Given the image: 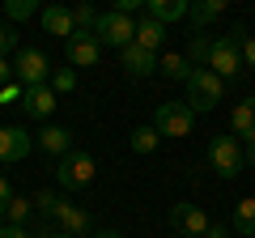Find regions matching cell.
Masks as SVG:
<instances>
[{
    "instance_id": "obj_1",
    "label": "cell",
    "mask_w": 255,
    "mask_h": 238,
    "mask_svg": "<svg viewBox=\"0 0 255 238\" xmlns=\"http://www.w3.org/2000/svg\"><path fill=\"white\" fill-rule=\"evenodd\" d=\"M243 38L247 30L234 26L230 34L213 38V51H209V73H217L221 81H234L238 73H243Z\"/></svg>"
},
{
    "instance_id": "obj_2",
    "label": "cell",
    "mask_w": 255,
    "mask_h": 238,
    "mask_svg": "<svg viewBox=\"0 0 255 238\" xmlns=\"http://www.w3.org/2000/svg\"><path fill=\"white\" fill-rule=\"evenodd\" d=\"M183 85H187V107L196 111V115L213 111L221 98H226V81H221L217 73H209V68H191V77Z\"/></svg>"
},
{
    "instance_id": "obj_3",
    "label": "cell",
    "mask_w": 255,
    "mask_h": 238,
    "mask_svg": "<svg viewBox=\"0 0 255 238\" xmlns=\"http://www.w3.org/2000/svg\"><path fill=\"white\" fill-rule=\"evenodd\" d=\"M13 77H17L21 90H34V85H51V60L38 47H17V60H13Z\"/></svg>"
},
{
    "instance_id": "obj_4",
    "label": "cell",
    "mask_w": 255,
    "mask_h": 238,
    "mask_svg": "<svg viewBox=\"0 0 255 238\" xmlns=\"http://www.w3.org/2000/svg\"><path fill=\"white\" fill-rule=\"evenodd\" d=\"M153 128H157V136H191V128H196V111H191L187 102H179V98L157 102Z\"/></svg>"
},
{
    "instance_id": "obj_5",
    "label": "cell",
    "mask_w": 255,
    "mask_h": 238,
    "mask_svg": "<svg viewBox=\"0 0 255 238\" xmlns=\"http://www.w3.org/2000/svg\"><path fill=\"white\" fill-rule=\"evenodd\" d=\"M94 38H98L102 47H132V38H136V17H124V13L107 9L98 13V26H94Z\"/></svg>"
},
{
    "instance_id": "obj_6",
    "label": "cell",
    "mask_w": 255,
    "mask_h": 238,
    "mask_svg": "<svg viewBox=\"0 0 255 238\" xmlns=\"http://www.w3.org/2000/svg\"><path fill=\"white\" fill-rule=\"evenodd\" d=\"M94 174H98L94 153H81V149H73V153L55 166V179H60L64 192H81V187H90V183H94Z\"/></svg>"
},
{
    "instance_id": "obj_7",
    "label": "cell",
    "mask_w": 255,
    "mask_h": 238,
    "mask_svg": "<svg viewBox=\"0 0 255 238\" xmlns=\"http://www.w3.org/2000/svg\"><path fill=\"white\" fill-rule=\"evenodd\" d=\"M209 166L221 174V179H238V170L247 166L243 162V145H238L230 132H226V136H213L209 140Z\"/></svg>"
},
{
    "instance_id": "obj_8",
    "label": "cell",
    "mask_w": 255,
    "mask_h": 238,
    "mask_svg": "<svg viewBox=\"0 0 255 238\" xmlns=\"http://www.w3.org/2000/svg\"><path fill=\"white\" fill-rule=\"evenodd\" d=\"M170 226H174V234H183V238H204L209 234V213L200 209V204H187V200H179L170 209Z\"/></svg>"
},
{
    "instance_id": "obj_9",
    "label": "cell",
    "mask_w": 255,
    "mask_h": 238,
    "mask_svg": "<svg viewBox=\"0 0 255 238\" xmlns=\"http://www.w3.org/2000/svg\"><path fill=\"white\" fill-rule=\"evenodd\" d=\"M30 149H34V136H30L26 128H17V123L0 128V166H17V162H26Z\"/></svg>"
},
{
    "instance_id": "obj_10",
    "label": "cell",
    "mask_w": 255,
    "mask_h": 238,
    "mask_svg": "<svg viewBox=\"0 0 255 238\" xmlns=\"http://www.w3.org/2000/svg\"><path fill=\"white\" fill-rule=\"evenodd\" d=\"M34 149H43L47 157L64 162V157L73 153V132H68V128H55V123H47L43 132H34Z\"/></svg>"
},
{
    "instance_id": "obj_11",
    "label": "cell",
    "mask_w": 255,
    "mask_h": 238,
    "mask_svg": "<svg viewBox=\"0 0 255 238\" xmlns=\"http://www.w3.org/2000/svg\"><path fill=\"white\" fill-rule=\"evenodd\" d=\"M55 226H60V234H68V238H90V230H94V221H90V213L85 209H77V204H68L64 200L60 209H55Z\"/></svg>"
},
{
    "instance_id": "obj_12",
    "label": "cell",
    "mask_w": 255,
    "mask_h": 238,
    "mask_svg": "<svg viewBox=\"0 0 255 238\" xmlns=\"http://www.w3.org/2000/svg\"><path fill=\"white\" fill-rule=\"evenodd\" d=\"M230 132L238 145H255V98H243L230 111Z\"/></svg>"
},
{
    "instance_id": "obj_13",
    "label": "cell",
    "mask_w": 255,
    "mask_h": 238,
    "mask_svg": "<svg viewBox=\"0 0 255 238\" xmlns=\"http://www.w3.org/2000/svg\"><path fill=\"white\" fill-rule=\"evenodd\" d=\"M38 21H43V30L47 34H55V38H77V26H73V9H64V4H47L43 13H38Z\"/></svg>"
},
{
    "instance_id": "obj_14",
    "label": "cell",
    "mask_w": 255,
    "mask_h": 238,
    "mask_svg": "<svg viewBox=\"0 0 255 238\" xmlns=\"http://www.w3.org/2000/svg\"><path fill=\"white\" fill-rule=\"evenodd\" d=\"M102 60V43L94 34H77V38H68V64L73 68H94Z\"/></svg>"
},
{
    "instance_id": "obj_15",
    "label": "cell",
    "mask_w": 255,
    "mask_h": 238,
    "mask_svg": "<svg viewBox=\"0 0 255 238\" xmlns=\"http://www.w3.org/2000/svg\"><path fill=\"white\" fill-rule=\"evenodd\" d=\"M21 107H26V115H30V119H51V111L60 107V98H55L51 85H34V90L21 94Z\"/></svg>"
},
{
    "instance_id": "obj_16",
    "label": "cell",
    "mask_w": 255,
    "mask_h": 238,
    "mask_svg": "<svg viewBox=\"0 0 255 238\" xmlns=\"http://www.w3.org/2000/svg\"><path fill=\"white\" fill-rule=\"evenodd\" d=\"M187 0H145V17L162 21V26H170V21H187Z\"/></svg>"
},
{
    "instance_id": "obj_17",
    "label": "cell",
    "mask_w": 255,
    "mask_h": 238,
    "mask_svg": "<svg viewBox=\"0 0 255 238\" xmlns=\"http://www.w3.org/2000/svg\"><path fill=\"white\" fill-rule=\"evenodd\" d=\"M119 55H124V68H128L132 77H153V73H157V55L145 51V47H136V43L124 47Z\"/></svg>"
},
{
    "instance_id": "obj_18",
    "label": "cell",
    "mask_w": 255,
    "mask_h": 238,
    "mask_svg": "<svg viewBox=\"0 0 255 238\" xmlns=\"http://www.w3.org/2000/svg\"><path fill=\"white\" fill-rule=\"evenodd\" d=\"M221 13H226V0H200V4H191V9H187L191 34H196V30H204V26H213Z\"/></svg>"
},
{
    "instance_id": "obj_19",
    "label": "cell",
    "mask_w": 255,
    "mask_h": 238,
    "mask_svg": "<svg viewBox=\"0 0 255 238\" xmlns=\"http://www.w3.org/2000/svg\"><path fill=\"white\" fill-rule=\"evenodd\" d=\"M136 47H145V51H162V43H166V26L162 21H153V17H140L136 21V38H132Z\"/></svg>"
},
{
    "instance_id": "obj_20",
    "label": "cell",
    "mask_w": 255,
    "mask_h": 238,
    "mask_svg": "<svg viewBox=\"0 0 255 238\" xmlns=\"http://www.w3.org/2000/svg\"><path fill=\"white\" fill-rule=\"evenodd\" d=\"M230 226H234V234L255 238V196H247V200L234 204V213H230Z\"/></svg>"
},
{
    "instance_id": "obj_21",
    "label": "cell",
    "mask_w": 255,
    "mask_h": 238,
    "mask_svg": "<svg viewBox=\"0 0 255 238\" xmlns=\"http://www.w3.org/2000/svg\"><path fill=\"white\" fill-rule=\"evenodd\" d=\"M209 51H213V38L204 34V30H196V34L187 38V64L191 68H209Z\"/></svg>"
},
{
    "instance_id": "obj_22",
    "label": "cell",
    "mask_w": 255,
    "mask_h": 238,
    "mask_svg": "<svg viewBox=\"0 0 255 238\" xmlns=\"http://www.w3.org/2000/svg\"><path fill=\"white\" fill-rule=\"evenodd\" d=\"M157 73L170 77V81H187V77H191V64H187V55L162 51V60H157Z\"/></svg>"
},
{
    "instance_id": "obj_23",
    "label": "cell",
    "mask_w": 255,
    "mask_h": 238,
    "mask_svg": "<svg viewBox=\"0 0 255 238\" xmlns=\"http://www.w3.org/2000/svg\"><path fill=\"white\" fill-rule=\"evenodd\" d=\"M157 128L153 123H140V128H132V136H128V145H132V153H153L157 149Z\"/></svg>"
},
{
    "instance_id": "obj_24",
    "label": "cell",
    "mask_w": 255,
    "mask_h": 238,
    "mask_svg": "<svg viewBox=\"0 0 255 238\" xmlns=\"http://www.w3.org/2000/svg\"><path fill=\"white\" fill-rule=\"evenodd\" d=\"M30 213H34V200H26V196H13L9 209H4V221H9V226H26Z\"/></svg>"
},
{
    "instance_id": "obj_25",
    "label": "cell",
    "mask_w": 255,
    "mask_h": 238,
    "mask_svg": "<svg viewBox=\"0 0 255 238\" xmlns=\"http://www.w3.org/2000/svg\"><path fill=\"white\" fill-rule=\"evenodd\" d=\"M4 13H9L13 21H30V17L43 13V4H38V0H4Z\"/></svg>"
},
{
    "instance_id": "obj_26",
    "label": "cell",
    "mask_w": 255,
    "mask_h": 238,
    "mask_svg": "<svg viewBox=\"0 0 255 238\" xmlns=\"http://www.w3.org/2000/svg\"><path fill=\"white\" fill-rule=\"evenodd\" d=\"M73 26H77V34H94V26H98L94 4H73Z\"/></svg>"
},
{
    "instance_id": "obj_27",
    "label": "cell",
    "mask_w": 255,
    "mask_h": 238,
    "mask_svg": "<svg viewBox=\"0 0 255 238\" xmlns=\"http://www.w3.org/2000/svg\"><path fill=\"white\" fill-rule=\"evenodd\" d=\"M51 90H55V98H60V94H73L77 90V73L73 68H55L51 73Z\"/></svg>"
},
{
    "instance_id": "obj_28",
    "label": "cell",
    "mask_w": 255,
    "mask_h": 238,
    "mask_svg": "<svg viewBox=\"0 0 255 238\" xmlns=\"http://www.w3.org/2000/svg\"><path fill=\"white\" fill-rule=\"evenodd\" d=\"M30 200H34V209L43 213V217H55V209H60V204H64L60 196L51 192V187H47V192H34V196H30Z\"/></svg>"
},
{
    "instance_id": "obj_29",
    "label": "cell",
    "mask_w": 255,
    "mask_h": 238,
    "mask_svg": "<svg viewBox=\"0 0 255 238\" xmlns=\"http://www.w3.org/2000/svg\"><path fill=\"white\" fill-rule=\"evenodd\" d=\"M9 51H17V34H13L9 21H0V60H4Z\"/></svg>"
},
{
    "instance_id": "obj_30",
    "label": "cell",
    "mask_w": 255,
    "mask_h": 238,
    "mask_svg": "<svg viewBox=\"0 0 255 238\" xmlns=\"http://www.w3.org/2000/svg\"><path fill=\"white\" fill-rule=\"evenodd\" d=\"M21 94H26V90H21L17 81H4V85H0V102H4V107H13V102H21Z\"/></svg>"
},
{
    "instance_id": "obj_31",
    "label": "cell",
    "mask_w": 255,
    "mask_h": 238,
    "mask_svg": "<svg viewBox=\"0 0 255 238\" xmlns=\"http://www.w3.org/2000/svg\"><path fill=\"white\" fill-rule=\"evenodd\" d=\"M243 68H255V34L243 38Z\"/></svg>"
},
{
    "instance_id": "obj_32",
    "label": "cell",
    "mask_w": 255,
    "mask_h": 238,
    "mask_svg": "<svg viewBox=\"0 0 255 238\" xmlns=\"http://www.w3.org/2000/svg\"><path fill=\"white\" fill-rule=\"evenodd\" d=\"M9 200H13V187H9V179L0 174V221H4V209H9Z\"/></svg>"
},
{
    "instance_id": "obj_33",
    "label": "cell",
    "mask_w": 255,
    "mask_h": 238,
    "mask_svg": "<svg viewBox=\"0 0 255 238\" xmlns=\"http://www.w3.org/2000/svg\"><path fill=\"white\" fill-rule=\"evenodd\" d=\"M0 238H34L26 226H0Z\"/></svg>"
},
{
    "instance_id": "obj_34",
    "label": "cell",
    "mask_w": 255,
    "mask_h": 238,
    "mask_svg": "<svg viewBox=\"0 0 255 238\" xmlns=\"http://www.w3.org/2000/svg\"><path fill=\"white\" fill-rule=\"evenodd\" d=\"M34 238H68V234H60V230H55V226H43V230H38Z\"/></svg>"
},
{
    "instance_id": "obj_35",
    "label": "cell",
    "mask_w": 255,
    "mask_h": 238,
    "mask_svg": "<svg viewBox=\"0 0 255 238\" xmlns=\"http://www.w3.org/2000/svg\"><path fill=\"white\" fill-rule=\"evenodd\" d=\"M204 238H230V230L226 226H209V234H204Z\"/></svg>"
},
{
    "instance_id": "obj_36",
    "label": "cell",
    "mask_w": 255,
    "mask_h": 238,
    "mask_svg": "<svg viewBox=\"0 0 255 238\" xmlns=\"http://www.w3.org/2000/svg\"><path fill=\"white\" fill-rule=\"evenodd\" d=\"M9 77H13V64H9V60H0V85L9 81Z\"/></svg>"
},
{
    "instance_id": "obj_37",
    "label": "cell",
    "mask_w": 255,
    "mask_h": 238,
    "mask_svg": "<svg viewBox=\"0 0 255 238\" xmlns=\"http://www.w3.org/2000/svg\"><path fill=\"white\" fill-rule=\"evenodd\" d=\"M243 162H247V166L255 170V145H247V149H243Z\"/></svg>"
},
{
    "instance_id": "obj_38",
    "label": "cell",
    "mask_w": 255,
    "mask_h": 238,
    "mask_svg": "<svg viewBox=\"0 0 255 238\" xmlns=\"http://www.w3.org/2000/svg\"><path fill=\"white\" fill-rule=\"evenodd\" d=\"M94 238H124L119 230H94Z\"/></svg>"
},
{
    "instance_id": "obj_39",
    "label": "cell",
    "mask_w": 255,
    "mask_h": 238,
    "mask_svg": "<svg viewBox=\"0 0 255 238\" xmlns=\"http://www.w3.org/2000/svg\"><path fill=\"white\" fill-rule=\"evenodd\" d=\"M170 238H183V234H170Z\"/></svg>"
}]
</instances>
